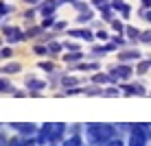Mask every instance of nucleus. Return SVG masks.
Returning a JSON list of instances; mask_svg holds the SVG:
<instances>
[{"label":"nucleus","instance_id":"1","mask_svg":"<svg viewBox=\"0 0 151 146\" xmlns=\"http://www.w3.org/2000/svg\"><path fill=\"white\" fill-rule=\"evenodd\" d=\"M68 146H77V140H70V142H68Z\"/></svg>","mask_w":151,"mask_h":146}]
</instances>
